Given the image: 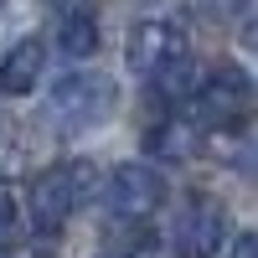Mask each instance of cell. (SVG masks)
Wrapping results in <instances>:
<instances>
[{
    "mask_svg": "<svg viewBox=\"0 0 258 258\" xmlns=\"http://www.w3.org/2000/svg\"><path fill=\"white\" fill-rule=\"evenodd\" d=\"M145 155H155V160H197L202 155V129L186 114H160V124L145 129Z\"/></svg>",
    "mask_w": 258,
    "mask_h": 258,
    "instance_id": "8",
    "label": "cell"
},
{
    "mask_svg": "<svg viewBox=\"0 0 258 258\" xmlns=\"http://www.w3.org/2000/svg\"><path fill=\"white\" fill-rule=\"evenodd\" d=\"M41 73H47V41L41 36H26L0 57V98H26Z\"/></svg>",
    "mask_w": 258,
    "mask_h": 258,
    "instance_id": "7",
    "label": "cell"
},
{
    "mask_svg": "<svg viewBox=\"0 0 258 258\" xmlns=\"http://www.w3.org/2000/svg\"><path fill=\"white\" fill-rule=\"evenodd\" d=\"M0 258H6V253H0Z\"/></svg>",
    "mask_w": 258,
    "mask_h": 258,
    "instance_id": "14",
    "label": "cell"
},
{
    "mask_svg": "<svg viewBox=\"0 0 258 258\" xmlns=\"http://www.w3.org/2000/svg\"><path fill=\"white\" fill-rule=\"evenodd\" d=\"M114 109H119V88L109 73H62L41 103V114L57 135H88V129L109 124Z\"/></svg>",
    "mask_w": 258,
    "mask_h": 258,
    "instance_id": "3",
    "label": "cell"
},
{
    "mask_svg": "<svg viewBox=\"0 0 258 258\" xmlns=\"http://www.w3.org/2000/svg\"><path fill=\"white\" fill-rule=\"evenodd\" d=\"M227 258H258V232H243V238H232Z\"/></svg>",
    "mask_w": 258,
    "mask_h": 258,
    "instance_id": "11",
    "label": "cell"
},
{
    "mask_svg": "<svg viewBox=\"0 0 258 258\" xmlns=\"http://www.w3.org/2000/svg\"><path fill=\"white\" fill-rule=\"evenodd\" d=\"M258 114V83L238 62H217L186 98V119L197 129H243Z\"/></svg>",
    "mask_w": 258,
    "mask_h": 258,
    "instance_id": "2",
    "label": "cell"
},
{
    "mask_svg": "<svg viewBox=\"0 0 258 258\" xmlns=\"http://www.w3.org/2000/svg\"><path fill=\"white\" fill-rule=\"evenodd\" d=\"M98 16L88 11V6H78V11H68L62 16V26H57V47H62V57H93L98 52Z\"/></svg>",
    "mask_w": 258,
    "mask_h": 258,
    "instance_id": "9",
    "label": "cell"
},
{
    "mask_svg": "<svg viewBox=\"0 0 258 258\" xmlns=\"http://www.w3.org/2000/svg\"><path fill=\"white\" fill-rule=\"evenodd\" d=\"M16 222H21V212H16V197L11 191H0V248H6L16 238Z\"/></svg>",
    "mask_w": 258,
    "mask_h": 258,
    "instance_id": "10",
    "label": "cell"
},
{
    "mask_svg": "<svg viewBox=\"0 0 258 258\" xmlns=\"http://www.w3.org/2000/svg\"><path fill=\"white\" fill-rule=\"evenodd\" d=\"M170 248L176 258H217L227 248V207L217 197H186L170 227Z\"/></svg>",
    "mask_w": 258,
    "mask_h": 258,
    "instance_id": "6",
    "label": "cell"
},
{
    "mask_svg": "<svg viewBox=\"0 0 258 258\" xmlns=\"http://www.w3.org/2000/svg\"><path fill=\"white\" fill-rule=\"evenodd\" d=\"M248 47L258 52V21H253V26H248Z\"/></svg>",
    "mask_w": 258,
    "mask_h": 258,
    "instance_id": "12",
    "label": "cell"
},
{
    "mask_svg": "<svg viewBox=\"0 0 258 258\" xmlns=\"http://www.w3.org/2000/svg\"><path fill=\"white\" fill-rule=\"evenodd\" d=\"M181 62H191V47L186 36L170 26V21H135L129 26V41H124V68L135 73L140 83H155L165 78L170 68H181Z\"/></svg>",
    "mask_w": 258,
    "mask_h": 258,
    "instance_id": "4",
    "label": "cell"
},
{
    "mask_svg": "<svg viewBox=\"0 0 258 258\" xmlns=\"http://www.w3.org/2000/svg\"><path fill=\"white\" fill-rule=\"evenodd\" d=\"M160 202H165V176L145 160H124L103 181V207L119 222H145L150 212H160Z\"/></svg>",
    "mask_w": 258,
    "mask_h": 258,
    "instance_id": "5",
    "label": "cell"
},
{
    "mask_svg": "<svg viewBox=\"0 0 258 258\" xmlns=\"http://www.w3.org/2000/svg\"><path fill=\"white\" fill-rule=\"evenodd\" d=\"M109 258H135V253H109Z\"/></svg>",
    "mask_w": 258,
    "mask_h": 258,
    "instance_id": "13",
    "label": "cell"
},
{
    "mask_svg": "<svg viewBox=\"0 0 258 258\" xmlns=\"http://www.w3.org/2000/svg\"><path fill=\"white\" fill-rule=\"evenodd\" d=\"M98 191H103V176H98L93 160H57V165H47L31 181V191H26L31 227L41 232V238H52V232H62L68 217L88 197H98Z\"/></svg>",
    "mask_w": 258,
    "mask_h": 258,
    "instance_id": "1",
    "label": "cell"
}]
</instances>
